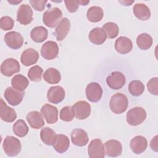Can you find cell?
Returning <instances> with one entry per match:
<instances>
[{"instance_id": "obj_1", "label": "cell", "mask_w": 158, "mask_h": 158, "mask_svg": "<svg viewBox=\"0 0 158 158\" xmlns=\"http://www.w3.org/2000/svg\"><path fill=\"white\" fill-rule=\"evenodd\" d=\"M128 104L127 97L122 93H116L114 94L110 100L109 107L112 112L116 114H120L124 112Z\"/></svg>"}, {"instance_id": "obj_2", "label": "cell", "mask_w": 158, "mask_h": 158, "mask_svg": "<svg viewBox=\"0 0 158 158\" xmlns=\"http://www.w3.org/2000/svg\"><path fill=\"white\" fill-rule=\"evenodd\" d=\"M2 148L5 153L10 157L17 156L22 149L20 140L12 136H7L4 138Z\"/></svg>"}, {"instance_id": "obj_3", "label": "cell", "mask_w": 158, "mask_h": 158, "mask_svg": "<svg viewBox=\"0 0 158 158\" xmlns=\"http://www.w3.org/2000/svg\"><path fill=\"white\" fill-rule=\"evenodd\" d=\"M62 17V12L58 7H53L44 12L43 22L47 27L54 28L60 23Z\"/></svg>"}, {"instance_id": "obj_4", "label": "cell", "mask_w": 158, "mask_h": 158, "mask_svg": "<svg viewBox=\"0 0 158 158\" xmlns=\"http://www.w3.org/2000/svg\"><path fill=\"white\" fill-rule=\"evenodd\" d=\"M146 118V110L141 107H135L127 114L126 119L127 123L132 126H136L141 124Z\"/></svg>"}, {"instance_id": "obj_5", "label": "cell", "mask_w": 158, "mask_h": 158, "mask_svg": "<svg viewBox=\"0 0 158 158\" xmlns=\"http://www.w3.org/2000/svg\"><path fill=\"white\" fill-rule=\"evenodd\" d=\"M20 69L19 62L13 59L9 58L2 62L1 65V73L6 77H10L19 72Z\"/></svg>"}, {"instance_id": "obj_6", "label": "cell", "mask_w": 158, "mask_h": 158, "mask_svg": "<svg viewBox=\"0 0 158 158\" xmlns=\"http://www.w3.org/2000/svg\"><path fill=\"white\" fill-rule=\"evenodd\" d=\"M126 78L125 75L119 71H114L106 78L107 85L112 89H120L125 85Z\"/></svg>"}, {"instance_id": "obj_7", "label": "cell", "mask_w": 158, "mask_h": 158, "mask_svg": "<svg viewBox=\"0 0 158 158\" xmlns=\"http://www.w3.org/2000/svg\"><path fill=\"white\" fill-rule=\"evenodd\" d=\"M88 153L90 158H104L105 150L102 141L100 139L91 140L88 148Z\"/></svg>"}, {"instance_id": "obj_8", "label": "cell", "mask_w": 158, "mask_h": 158, "mask_svg": "<svg viewBox=\"0 0 158 158\" xmlns=\"http://www.w3.org/2000/svg\"><path fill=\"white\" fill-rule=\"evenodd\" d=\"M72 108L75 117L78 120L86 119L91 114V106L85 101H77L72 106Z\"/></svg>"}, {"instance_id": "obj_9", "label": "cell", "mask_w": 158, "mask_h": 158, "mask_svg": "<svg viewBox=\"0 0 158 158\" xmlns=\"http://www.w3.org/2000/svg\"><path fill=\"white\" fill-rule=\"evenodd\" d=\"M17 20L22 25H28L33 20V10L31 7L23 4L20 6L17 13Z\"/></svg>"}, {"instance_id": "obj_10", "label": "cell", "mask_w": 158, "mask_h": 158, "mask_svg": "<svg viewBox=\"0 0 158 158\" xmlns=\"http://www.w3.org/2000/svg\"><path fill=\"white\" fill-rule=\"evenodd\" d=\"M87 99L92 102H97L101 99L102 89L100 85L96 82L89 83L85 90Z\"/></svg>"}, {"instance_id": "obj_11", "label": "cell", "mask_w": 158, "mask_h": 158, "mask_svg": "<svg viewBox=\"0 0 158 158\" xmlns=\"http://www.w3.org/2000/svg\"><path fill=\"white\" fill-rule=\"evenodd\" d=\"M59 47L53 41H48L43 44L41 49V54L46 60L54 59L58 55Z\"/></svg>"}, {"instance_id": "obj_12", "label": "cell", "mask_w": 158, "mask_h": 158, "mask_svg": "<svg viewBox=\"0 0 158 158\" xmlns=\"http://www.w3.org/2000/svg\"><path fill=\"white\" fill-rule=\"evenodd\" d=\"M4 41L10 48L13 49H20L23 43L22 36L17 31H12L7 33L4 36Z\"/></svg>"}, {"instance_id": "obj_13", "label": "cell", "mask_w": 158, "mask_h": 158, "mask_svg": "<svg viewBox=\"0 0 158 158\" xmlns=\"http://www.w3.org/2000/svg\"><path fill=\"white\" fill-rule=\"evenodd\" d=\"M4 96L9 104L15 106L22 101L24 92L17 90L13 87H8L6 89Z\"/></svg>"}, {"instance_id": "obj_14", "label": "cell", "mask_w": 158, "mask_h": 158, "mask_svg": "<svg viewBox=\"0 0 158 158\" xmlns=\"http://www.w3.org/2000/svg\"><path fill=\"white\" fill-rule=\"evenodd\" d=\"M65 98L64 89L60 86H54L49 88L47 93V98L49 102L59 104Z\"/></svg>"}, {"instance_id": "obj_15", "label": "cell", "mask_w": 158, "mask_h": 158, "mask_svg": "<svg viewBox=\"0 0 158 158\" xmlns=\"http://www.w3.org/2000/svg\"><path fill=\"white\" fill-rule=\"evenodd\" d=\"M41 112L48 123L52 124L57 122L58 110L56 107L49 104H45L42 106Z\"/></svg>"}, {"instance_id": "obj_16", "label": "cell", "mask_w": 158, "mask_h": 158, "mask_svg": "<svg viewBox=\"0 0 158 158\" xmlns=\"http://www.w3.org/2000/svg\"><path fill=\"white\" fill-rule=\"evenodd\" d=\"M0 117L6 122H13L17 118V114L15 110L7 106L2 98L0 99Z\"/></svg>"}, {"instance_id": "obj_17", "label": "cell", "mask_w": 158, "mask_h": 158, "mask_svg": "<svg viewBox=\"0 0 158 158\" xmlns=\"http://www.w3.org/2000/svg\"><path fill=\"white\" fill-rule=\"evenodd\" d=\"M71 139L72 143L77 146H84L89 141L87 133L83 129L75 128L71 133Z\"/></svg>"}, {"instance_id": "obj_18", "label": "cell", "mask_w": 158, "mask_h": 158, "mask_svg": "<svg viewBox=\"0 0 158 158\" xmlns=\"http://www.w3.org/2000/svg\"><path fill=\"white\" fill-rule=\"evenodd\" d=\"M106 154L109 157H117L122 154V146L120 141L116 139H110L104 144Z\"/></svg>"}, {"instance_id": "obj_19", "label": "cell", "mask_w": 158, "mask_h": 158, "mask_svg": "<svg viewBox=\"0 0 158 158\" xmlns=\"http://www.w3.org/2000/svg\"><path fill=\"white\" fill-rule=\"evenodd\" d=\"M130 146L131 151L136 154L143 153L147 148V139L143 136L139 135L134 137L130 141Z\"/></svg>"}, {"instance_id": "obj_20", "label": "cell", "mask_w": 158, "mask_h": 158, "mask_svg": "<svg viewBox=\"0 0 158 158\" xmlns=\"http://www.w3.org/2000/svg\"><path fill=\"white\" fill-rule=\"evenodd\" d=\"M133 48V43L130 39L126 36H120L115 42V49L120 54L129 53Z\"/></svg>"}, {"instance_id": "obj_21", "label": "cell", "mask_w": 158, "mask_h": 158, "mask_svg": "<svg viewBox=\"0 0 158 158\" xmlns=\"http://www.w3.org/2000/svg\"><path fill=\"white\" fill-rule=\"evenodd\" d=\"M38 59V52L33 48H28L22 52L20 57V61L25 66H30L36 64Z\"/></svg>"}, {"instance_id": "obj_22", "label": "cell", "mask_w": 158, "mask_h": 158, "mask_svg": "<svg viewBox=\"0 0 158 158\" xmlns=\"http://www.w3.org/2000/svg\"><path fill=\"white\" fill-rule=\"evenodd\" d=\"M70 28V20L65 17L61 20L55 30V35L57 41L64 40L67 36Z\"/></svg>"}, {"instance_id": "obj_23", "label": "cell", "mask_w": 158, "mask_h": 158, "mask_svg": "<svg viewBox=\"0 0 158 158\" xmlns=\"http://www.w3.org/2000/svg\"><path fill=\"white\" fill-rule=\"evenodd\" d=\"M26 118L32 128L40 129L44 125V121L43 116L38 111L30 112L27 114Z\"/></svg>"}, {"instance_id": "obj_24", "label": "cell", "mask_w": 158, "mask_h": 158, "mask_svg": "<svg viewBox=\"0 0 158 158\" xmlns=\"http://www.w3.org/2000/svg\"><path fill=\"white\" fill-rule=\"evenodd\" d=\"M88 37L91 43L96 45H100L106 40L107 35L102 28L96 27L89 32Z\"/></svg>"}, {"instance_id": "obj_25", "label": "cell", "mask_w": 158, "mask_h": 158, "mask_svg": "<svg viewBox=\"0 0 158 158\" xmlns=\"http://www.w3.org/2000/svg\"><path fill=\"white\" fill-rule=\"evenodd\" d=\"M133 11L135 17L141 20H147L151 17L149 8L143 3L135 4L133 7Z\"/></svg>"}, {"instance_id": "obj_26", "label": "cell", "mask_w": 158, "mask_h": 158, "mask_svg": "<svg viewBox=\"0 0 158 158\" xmlns=\"http://www.w3.org/2000/svg\"><path fill=\"white\" fill-rule=\"evenodd\" d=\"M54 149L59 153H64L66 152L70 146V141L69 138L62 134L57 135L56 142L52 145Z\"/></svg>"}, {"instance_id": "obj_27", "label": "cell", "mask_w": 158, "mask_h": 158, "mask_svg": "<svg viewBox=\"0 0 158 158\" xmlns=\"http://www.w3.org/2000/svg\"><path fill=\"white\" fill-rule=\"evenodd\" d=\"M40 138L45 144L52 146L56 142L57 135L52 129L49 127H44L40 131Z\"/></svg>"}, {"instance_id": "obj_28", "label": "cell", "mask_w": 158, "mask_h": 158, "mask_svg": "<svg viewBox=\"0 0 158 158\" xmlns=\"http://www.w3.org/2000/svg\"><path fill=\"white\" fill-rule=\"evenodd\" d=\"M30 37L35 43H42L48 38V30L43 26L35 27L30 32Z\"/></svg>"}, {"instance_id": "obj_29", "label": "cell", "mask_w": 158, "mask_h": 158, "mask_svg": "<svg viewBox=\"0 0 158 158\" xmlns=\"http://www.w3.org/2000/svg\"><path fill=\"white\" fill-rule=\"evenodd\" d=\"M43 79L49 84H57L61 80V75L58 70L55 68L48 69L43 74Z\"/></svg>"}, {"instance_id": "obj_30", "label": "cell", "mask_w": 158, "mask_h": 158, "mask_svg": "<svg viewBox=\"0 0 158 158\" xmlns=\"http://www.w3.org/2000/svg\"><path fill=\"white\" fill-rule=\"evenodd\" d=\"M103 16V10L99 6H92L89 7L86 13V17L88 20L94 23L101 21Z\"/></svg>"}, {"instance_id": "obj_31", "label": "cell", "mask_w": 158, "mask_h": 158, "mask_svg": "<svg viewBox=\"0 0 158 158\" xmlns=\"http://www.w3.org/2000/svg\"><path fill=\"white\" fill-rule=\"evenodd\" d=\"M11 84L14 88L20 91H23L28 86L29 81L25 76L18 74L12 78Z\"/></svg>"}, {"instance_id": "obj_32", "label": "cell", "mask_w": 158, "mask_h": 158, "mask_svg": "<svg viewBox=\"0 0 158 158\" xmlns=\"http://www.w3.org/2000/svg\"><path fill=\"white\" fill-rule=\"evenodd\" d=\"M152 38L148 33H143L139 35L136 38V44L138 47L142 50L149 49L152 44Z\"/></svg>"}, {"instance_id": "obj_33", "label": "cell", "mask_w": 158, "mask_h": 158, "mask_svg": "<svg viewBox=\"0 0 158 158\" xmlns=\"http://www.w3.org/2000/svg\"><path fill=\"white\" fill-rule=\"evenodd\" d=\"M144 85L139 80H135L130 82L128 85V91L133 96H139L141 95L144 91Z\"/></svg>"}, {"instance_id": "obj_34", "label": "cell", "mask_w": 158, "mask_h": 158, "mask_svg": "<svg viewBox=\"0 0 158 158\" xmlns=\"http://www.w3.org/2000/svg\"><path fill=\"white\" fill-rule=\"evenodd\" d=\"M13 131L19 137H23L28 132V127L25 121L22 119L17 120L13 125Z\"/></svg>"}, {"instance_id": "obj_35", "label": "cell", "mask_w": 158, "mask_h": 158, "mask_svg": "<svg viewBox=\"0 0 158 158\" xmlns=\"http://www.w3.org/2000/svg\"><path fill=\"white\" fill-rule=\"evenodd\" d=\"M106 33L107 36L109 38H115L117 36L119 28L118 25L114 22H107L103 25L102 28Z\"/></svg>"}, {"instance_id": "obj_36", "label": "cell", "mask_w": 158, "mask_h": 158, "mask_svg": "<svg viewBox=\"0 0 158 158\" xmlns=\"http://www.w3.org/2000/svg\"><path fill=\"white\" fill-rule=\"evenodd\" d=\"M43 69L39 65H35L31 67L28 72V77L32 81H39L41 80Z\"/></svg>"}, {"instance_id": "obj_37", "label": "cell", "mask_w": 158, "mask_h": 158, "mask_svg": "<svg viewBox=\"0 0 158 158\" xmlns=\"http://www.w3.org/2000/svg\"><path fill=\"white\" fill-rule=\"evenodd\" d=\"M60 118L64 122L72 121L75 116L74 111L72 107L67 106L64 107L60 111Z\"/></svg>"}, {"instance_id": "obj_38", "label": "cell", "mask_w": 158, "mask_h": 158, "mask_svg": "<svg viewBox=\"0 0 158 158\" xmlns=\"http://www.w3.org/2000/svg\"><path fill=\"white\" fill-rule=\"evenodd\" d=\"M14 20L9 16L2 17L0 19V27L2 30L7 31L12 30L14 27Z\"/></svg>"}, {"instance_id": "obj_39", "label": "cell", "mask_w": 158, "mask_h": 158, "mask_svg": "<svg viewBox=\"0 0 158 158\" xmlns=\"http://www.w3.org/2000/svg\"><path fill=\"white\" fill-rule=\"evenodd\" d=\"M147 87L151 94L157 96L158 94V78L154 77L150 79L147 83Z\"/></svg>"}, {"instance_id": "obj_40", "label": "cell", "mask_w": 158, "mask_h": 158, "mask_svg": "<svg viewBox=\"0 0 158 158\" xmlns=\"http://www.w3.org/2000/svg\"><path fill=\"white\" fill-rule=\"evenodd\" d=\"M47 1H36V0H30L29 1L30 4L33 7V9L37 11H43L44 8L46 4L47 3Z\"/></svg>"}, {"instance_id": "obj_41", "label": "cell", "mask_w": 158, "mask_h": 158, "mask_svg": "<svg viewBox=\"0 0 158 158\" xmlns=\"http://www.w3.org/2000/svg\"><path fill=\"white\" fill-rule=\"evenodd\" d=\"M65 4V6L70 12H75L77 10L78 8V1H70V0H66L64 1Z\"/></svg>"}, {"instance_id": "obj_42", "label": "cell", "mask_w": 158, "mask_h": 158, "mask_svg": "<svg viewBox=\"0 0 158 158\" xmlns=\"http://www.w3.org/2000/svg\"><path fill=\"white\" fill-rule=\"evenodd\" d=\"M150 146L152 150L157 152V136H155L150 142Z\"/></svg>"}, {"instance_id": "obj_43", "label": "cell", "mask_w": 158, "mask_h": 158, "mask_svg": "<svg viewBox=\"0 0 158 158\" xmlns=\"http://www.w3.org/2000/svg\"><path fill=\"white\" fill-rule=\"evenodd\" d=\"M120 2L122 3L124 6H130L133 2H134V1H120Z\"/></svg>"}, {"instance_id": "obj_44", "label": "cell", "mask_w": 158, "mask_h": 158, "mask_svg": "<svg viewBox=\"0 0 158 158\" xmlns=\"http://www.w3.org/2000/svg\"><path fill=\"white\" fill-rule=\"evenodd\" d=\"M78 2L81 6H86L89 2V1H78Z\"/></svg>"}, {"instance_id": "obj_45", "label": "cell", "mask_w": 158, "mask_h": 158, "mask_svg": "<svg viewBox=\"0 0 158 158\" xmlns=\"http://www.w3.org/2000/svg\"><path fill=\"white\" fill-rule=\"evenodd\" d=\"M22 1H8V2L10 4H17L20 2H21Z\"/></svg>"}]
</instances>
